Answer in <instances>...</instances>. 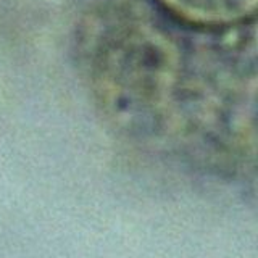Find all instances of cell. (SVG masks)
Segmentation results:
<instances>
[{"mask_svg": "<svg viewBox=\"0 0 258 258\" xmlns=\"http://www.w3.org/2000/svg\"><path fill=\"white\" fill-rule=\"evenodd\" d=\"M171 16L202 28H223L244 21L256 0H155Z\"/></svg>", "mask_w": 258, "mask_h": 258, "instance_id": "1", "label": "cell"}]
</instances>
